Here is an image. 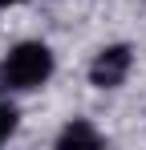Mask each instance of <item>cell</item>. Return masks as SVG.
I'll return each mask as SVG.
<instances>
[{"label":"cell","instance_id":"cell-2","mask_svg":"<svg viewBox=\"0 0 146 150\" xmlns=\"http://www.w3.org/2000/svg\"><path fill=\"white\" fill-rule=\"evenodd\" d=\"M130 69H134V49L130 45H106L89 61V81L97 89H118L122 81L130 77Z\"/></svg>","mask_w":146,"mask_h":150},{"label":"cell","instance_id":"cell-5","mask_svg":"<svg viewBox=\"0 0 146 150\" xmlns=\"http://www.w3.org/2000/svg\"><path fill=\"white\" fill-rule=\"evenodd\" d=\"M16 4H24V0H0V8H16Z\"/></svg>","mask_w":146,"mask_h":150},{"label":"cell","instance_id":"cell-3","mask_svg":"<svg viewBox=\"0 0 146 150\" xmlns=\"http://www.w3.org/2000/svg\"><path fill=\"white\" fill-rule=\"evenodd\" d=\"M57 146L61 150H69V146H101V134H97L85 118H73V122L57 134Z\"/></svg>","mask_w":146,"mask_h":150},{"label":"cell","instance_id":"cell-4","mask_svg":"<svg viewBox=\"0 0 146 150\" xmlns=\"http://www.w3.org/2000/svg\"><path fill=\"white\" fill-rule=\"evenodd\" d=\"M16 126H21L16 105H12V101H0V142H8V138L16 134Z\"/></svg>","mask_w":146,"mask_h":150},{"label":"cell","instance_id":"cell-1","mask_svg":"<svg viewBox=\"0 0 146 150\" xmlns=\"http://www.w3.org/2000/svg\"><path fill=\"white\" fill-rule=\"evenodd\" d=\"M57 69V57L45 41H21L4 53L0 61V89L4 93H28V89H41Z\"/></svg>","mask_w":146,"mask_h":150}]
</instances>
